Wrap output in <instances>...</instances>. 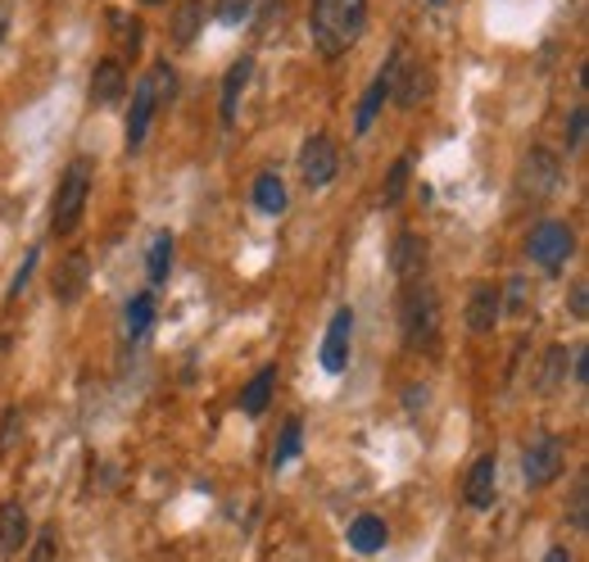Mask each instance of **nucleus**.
<instances>
[{
    "label": "nucleus",
    "instance_id": "1",
    "mask_svg": "<svg viewBox=\"0 0 589 562\" xmlns=\"http://www.w3.org/2000/svg\"><path fill=\"white\" fill-rule=\"evenodd\" d=\"M363 28H368V0H313L309 6V37L327 60L345 55L363 37Z\"/></svg>",
    "mask_w": 589,
    "mask_h": 562
},
{
    "label": "nucleus",
    "instance_id": "2",
    "mask_svg": "<svg viewBox=\"0 0 589 562\" xmlns=\"http://www.w3.org/2000/svg\"><path fill=\"white\" fill-rule=\"evenodd\" d=\"M404 341L413 350H435L440 345V295L426 277L404 287Z\"/></svg>",
    "mask_w": 589,
    "mask_h": 562
},
{
    "label": "nucleus",
    "instance_id": "3",
    "mask_svg": "<svg viewBox=\"0 0 589 562\" xmlns=\"http://www.w3.org/2000/svg\"><path fill=\"white\" fill-rule=\"evenodd\" d=\"M91 200V159H73L55 186V205H51V231L55 237H69V231L82 222Z\"/></svg>",
    "mask_w": 589,
    "mask_h": 562
},
{
    "label": "nucleus",
    "instance_id": "4",
    "mask_svg": "<svg viewBox=\"0 0 589 562\" xmlns=\"http://www.w3.org/2000/svg\"><path fill=\"white\" fill-rule=\"evenodd\" d=\"M526 254H530V263H539L545 272L567 268V259L576 254V231H571V222L545 218V222H539L530 237H526Z\"/></svg>",
    "mask_w": 589,
    "mask_h": 562
},
{
    "label": "nucleus",
    "instance_id": "5",
    "mask_svg": "<svg viewBox=\"0 0 589 562\" xmlns=\"http://www.w3.org/2000/svg\"><path fill=\"white\" fill-rule=\"evenodd\" d=\"M400 73H404V51H390V60L376 69V77L368 82L363 101H359V114H354V136H368V132L376 127V118H381L385 101L395 96V82H400Z\"/></svg>",
    "mask_w": 589,
    "mask_h": 562
},
{
    "label": "nucleus",
    "instance_id": "6",
    "mask_svg": "<svg viewBox=\"0 0 589 562\" xmlns=\"http://www.w3.org/2000/svg\"><path fill=\"white\" fill-rule=\"evenodd\" d=\"M562 467H567V445H562V436H535L530 445H526V458H521V472H526V481L535 486V490H545V486H554L558 477H562Z\"/></svg>",
    "mask_w": 589,
    "mask_h": 562
},
{
    "label": "nucleus",
    "instance_id": "7",
    "mask_svg": "<svg viewBox=\"0 0 589 562\" xmlns=\"http://www.w3.org/2000/svg\"><path fill=\"white\" fill-rule=\"evenodd\" d=\"M350 350H354V309H335L331 322H327V336H322V350H318V363L322 372L340 377V372L350 367Z\"/></svg>",
    "mask_w": 589,
    "mask_h": 562
},
{
    "label": "nucleus",
    "instance_id": "8",
    "mask_svg": "<svg viewBox=\"0 0 589 562\" xmlns=\"http://www.w3.org/2000/svg\"><path fill=\"white\" fill-rule=\"evenodd\" d=\"M335 173H340V150H335V140H331L327 132L309 136L304 146H300V177H304V186H309V191H322V186L335 181Z\"/></svg>",
    "mask_w": 589,
    "mask_h": 562
},
{
    "label": "nucleus",
    "instance_id": "9",
    "mask_svg": "<svg viewBox=\"0 0 589 562\" xmlns=\"http://www.w3.org/2000/svg\"><path fill=\"white\" fill-rule=\"evenodd\" d=\"M504 318V295L495 281H476V287L467 291V309H463V322H467V332L472 336H489L499 326Z\"/></svg>",
    "mask_w": 589,
    "mask_h": 562
},
{
    "label": "nucleus",
    "instance_id": "10",
    "mask_svg": "<svg viewBox=\"0 0 589 562\" xmlns=\"http://www.w3.org/2000/svg\"><path fill=\"white\" fill-rule=\"evenodd\" d=\"M463 499H467V508H476V512L495 508V499H499V458H495V454H480V458L467 467Z\"/></svg>",
    "mask_w": 589,
    "mask_h": 562
},
{
    "label": "nucleus",
    "instance_id": "11",
    "mask_svg": "<svg viewBox=\"0 0 589 562\" xmlns=\"http://www.w3.org/2000/svg\"><path fill=\"white\" fill-rule=\"evenodd\" d=\"M159 110H164V105H159V96H155L151 77H141V82L132 86V110H127V150H141V146H145V136H151V123H155Z\"/></svg>",
    "mask_w": 589,
    "mask_h": 562
},
{
    "label": "nucleus",
    "instance_id": "12",
    "mask_svg": "<svg viewBox=\"0 0 589 562\" xmlns=\"http://www.w3.org/2000/svg\"><path fill=\"white\" fill-rule=\"evenodd\" d=\"M558 173H562V164H558V155L554 150H545V146H535L526 159H521V191L530 196V200H545L549 191H554V181H558Z\"/></svg>",
    "mask_w": 589,
    "mask_h": 562
},
{
    "label": "nucleus",
    "instance_id": "13",
    "mask_svg": "<svg viewBox=\"0 0 589 562\" xmlns=\"http://www.w3.org/2000/svg\"><path fill=\"white\" fill-rule=\"evenodd\" d=\"M426 259H431V250H426V241L417 237V231H400V237H395V250H390V268H395L400 287H409V281H417V277H426Z\"/></svg>",
    "mask_w": 589,
    "mask_h": 562
},
{
    "label": "nucleus",
    "instance_id": "14",
    "mask_svg": "<svg viewBox=\"0 0 589 562\" xmlns=\"http://www.w3.org/2000/svg\"><path fill=\"white\" fill-rule=\"evenodd\" d=\"M86 281H91V259H86V250H73V254L55 268L51 291H55L60 304H78V300L86 295Z\"/></svg>",
    "mask_w": 589,
    "mask_h": 562
},
{
    "label": "nucleus",
    "instance_id": "15",
    "mask_svg": "<svg viewBox=\"0 0 589 562\" xmlns=\"http://www.w3.org/2000/svg\"><path fill=\"white\" fill-rule=\"evenodd\" d=\"M250 73H255V55H240V60L227 69L223 96H218V118H223V127H236V110H240L245 86H250Z\"/></svg>",
    "mask_w": 589,
    "mask_h": 562
},
{
    "label": "nucleus",
    "instance_id": "16",
    "mask_svg": "<svg viewBox=\"0 0 589 562\" xmlns=\"http://www.w3.org/2000/svg\"><path fill=\"white\" fill-rule=\"evenodd\" d=\"M32 540V522H28V508L23 503H0V558H14L23 553Z\"/></svg>",
    "mask_w": 589,
    "mask_h": 562
},
{
    "label": "nucleus",
    "instance_id": "17",
    "mask_svg": "<svg viewBox=\"0 0 589 562\" xmlns=\"http://www.w3.org/2000/svg\"><path fill=\"white\" fill-rule=\"evenodd\" d=\"M123 91H127V73L118 60H101L91 73V105H118L123 101Z\"/></svg>",
    "mask_w": 589,
    "mask_h": 562
},
{
    "label": "nucleus",
    "instance_id": "18",
    "mask_svg": "<svg viewBox=\"0 0 589 562\" xmlns=\"http://www.w3.org/2000/svg\"><path fill=\"white\" fill-rule=\"evenodd\" d=\"M272 391H277V363H264L240 391V413L245 417H264L268 404H272Z\"/></svg>",
    "mask_w": 589,
    "mask_h": 562
},
{
    "label": "nucleus",
    "instance_id": "19",
    "mask_svg": "<svg viewBox=\"0 0 589 562\" xmlns=\"http://www.w3.org/2000/svg\"><path fill=\"white\" fill-rule=\"evenodd\" d=\"M345 540H350V549L354 553H381L385 549V540H390V527L376 518V512H359V518L350 522V531H345Z\"/></svg>",
    "mask_w": 589,
    "mask_h": 562
},
{
    "label": "nucleus",
    "instance_id": "20",
    "mask_svg": "<svg viewBox=\"0 0 589 562\" xmlns=\"http://www.w3.org/2000/svg\"><path fill=\"white\" fill-rule=\"evenodd\" d=\"M567 372H571V345H549L545 350V363H539V377H535L539 386L535 391L545 395V399L558 395L567 386Z\"/></svg>",
    "mask_w": 589,
    "mask_h": 562
},
{
    "label": "nucleus",
    "instance_id": "21",
    "mask_svg": "<svg viewBox=\"0 0 589 562\" xmlns=\"http://www.w3.org/2000/svg\"><path fill=\"white\" fill-rule=\"evenodd\" d=\"M300 449H304V422L290 417L286 427H281V436H277V445H272V472L290 467L294 458H300Z\"/></svg>",
    "mask_w": 589,
    "mask_h": 562
},
{
    "label": "nucleus",
    "instance_id": "22",
    "mask_svg": "<svg viewBox=\"0 0 589 562\" xmlns=\"http://www.w3.org/2000/svg\"><path fill=\"white\" fill-rule=\"evenodd\" d=\"M250 196H255V209H259V214H272V218L286 214V181H281L277 173H259Z\"/></svg>",
    "mask_w": 589,
    "mask_h": 562
},
{
    "label": "nucleus",
    "instance_id": "23",
    "mask_svg": "<svg viewBox=\"0 0 589 562\" xmlns=\"http://www.w3.org/2000/svg\"><path fill=\"white\" fill-rule=\"evenodd\" d=\"M151 322H155V295L141 291V295H132L127 309H123V332H127V341H141Z\"/></svg>",
    "mask_w": 589,
    "mask_h": 562
},
{
    "label": "nucleus",
    "instance_id": "24",
    "mask_svg": "<svg viewBox=\"0 0 589 562\" xmlns=\"http://www.w3.org/2000/svg\"><path fill=\"white\" fill-rule=\"evenodd\" d=\"M431 96V73H422V69H409V73H400V82H395V101L400 110H417L422 101Z\"/></svg>",
    "mask_w": 589,
    "mask_h": 562
},
{
    "label": "nucleus",
    "instance_id": "25",
    "mask_svg": "<svg viewBox=\"0 0 589 562\" xmlns=\"http://www.w3.org/2000/svg\"><path fill=\"white\" fill-rule=\"evenodd\" d=\"M168 268H173V231H155L151 254H145V277H151V287H164Z\"/></svg>",
    "mask_w": 589,
    "mask_h": 562
},
{
    "label": "nucleus",
    "instance_id": "26",
    "mask_svg": "<svg viewBox=\"0 0 589 562\" xmlns=\"http://www.w3.org/2000/svg\"><path fill=\"white\" fill-rule=\"evenodd\" d=\"M409 177H413V155H400L395 164H390L385 181H381V205H385V209H395V205L404 200V191H409Z\"/></svg>",
    "mask_w": 589,
    "mask_h": 562
},
{
    "label": "nucleus",
    "instance_id": "27",
    "mask_svg": "<svg viewBox=\"0 0 589 562\" xmlns=\"http://www.w3.org/2000/svg\"><path fill=\"white\" fill-rule=\"evenodd\" d=\"M205 14H209L205 0H186V6L177 10V19H173V41L190 45L195 37H200V28H205Z\"/></svg>",
    "mask_w": 589,
    "mask_h": 562
},
{
    "label": "nucleus",
    "instance_id": "28",
    "mask_svg": "<svg viewBox=\"0 0 589 562\" xmlns=\"http://www.w3.org/2000/svg\"><path fill=\"white\" fill-rule=\"evenodd\" d=\"M145 77H151V86H155L159 105H168V101L177 96V73H173V64H168V60H155V64H151V73H145Z\"/></svg>",
    "mask_w": 589,
    "mask_h": 562
},
{
    "label": "nucleus",
    "instance_id": "29",
    "mask_svg": "<svg viewBox=\"0 0 589 562\" xmlns=\"http://www.w3.org/2000/svg\"><path fill=\"white\" fill-rule=\"evenodd\" d=\"M250 19H255L259 32L281 28V0H250Z\"/></svg>",
    "mask_w": 589,
    "mask_h": 562
},
{
    "label": "nucleus",
    "instance_id": "30",
    "mask_svg": "<svg viewBox=\"0 0 589 562\" xmlns=\"http://www.w3.org/2000/svg\"><path fill=\"white\" fill-rule=\"evenodd\" d=\"M214 19H218L223 28H240V23H250V0H218Z\"/></svg>",
    "mask_w": 589,
    "mask_h": 562
},
{
    "label": "nucleus",
    "instance_id": "31",
    "mask_svg": "<svg viewBox=\"0 0 589 562\" xmlns=\"http://www.w3.org/2000/svg\"><path fill=\"white\" fill-rule=\"evenodd\" d=\"M19 431H23V413L6 408V417H0V454H10L19 445Z\"/></svg>",
    "mask_w": 589,
    "mask_h": 562
},
{
    "label": "nucleus",
    "instance_id": "32",
    "mask_svg": "<svg viewBox=\"0 0 589 562\" xmlns=\"http://www.w3.org/2000/svg\"><path fill=\"white\" fill-rule=\"evenodd\" d=\"M499 295H504V309H508V313H526V309H530L526 277H513V281H508V291H499Z\"/></svg>",
    "mask_w": 589,
    "mask_h": 562
},
{
    "label": "nucleus",
    "instance_id": "33",
    "mask_svg": "<svg viewBox=\"0 0 589 562\" xmlns=\"http://www.w3.org/2000/svg\"><path fill=\"white\" fill-rule=\"evenodd\" d=\"M571 531H589V490H585V481L571 490Z\"/></svg>",
    "mask_w": 589,
    "mask_h": 562
},
{
    "label": "nucleus",
    "instance_id": "34",
    "mask_svg": "<svg viewBox=\"0 0 589 562\" xmlns=\"http://www.w3.org/2000/svg\"><path fill=\"white\" fill-rule=\"evenodd\" d=\"M37 259H41V250H28V254H23V263H19L14 281H10V300H14L19 291H28V281H32V272H37Z\"/></svg>",
    "mask_w": 589,
    "mask_h": 562
},
{
    "label": "nucleus",
    "instance_id": "35",
    "mask_svg": "<svg viewBox=\"0 0 589 562\" xmlns=\"http://www.w3.org/2000/svg\"><path fill=\"white\" fill-rule=\"evenodd\" d=\"M580 140H585V105H576V110L567 114V155L580 150Z\"/></svg>",
    "mask_w": 589,
    "mask_h": 562
},
{
    "label": "nucleus",
    "instance_id": "36",
    "mask_svg": "<svg viewBox=\"0 0 589 562\" xmlns=\"http://www.w3.org/2000/svg\"><path fill=\"white\" fill-rule=\"evenodd\" d=\"M571 318H576V322L589 318V281H585V277L571 281Z\"/></svg>",
    "mask_w": 589,
    "mask_h": 562
},
{
    "label": "nucleus",
    "instance_id": "37",
    "mask_svg": "<svg viewBox=\"0 0 589 562\" xmlns=\"http://www.w3.org/2000/svg\"><path fill=\"white\" fill-rule=\"evenodd\" d=\"M571 382L576 386H589V345L585 341L571 350Z\"/></svg>",
    "mask_w": 589,
    "mask_h": 562
},
{
    "label": "nucleus",
    "instance_id": "38",
    "mask_svg": "<svg viewBox=\"0 0 589 562\" xmlns=\"http://www.w3.org/2000/svg\"><path fill=\"white\" fill-rule=\"evenodd\" d=\"M51 549H55V535H41V544H37L32 562H51Z\"/></svg>",
    "mask_w": 589,
    "mask_h": 562
},
{
    "label": "nucleus",
    "instance_id": "39",
    "mask_svg": "<svg viewBox=\"0 0 589 562\" xmlns=\"http://www.w3.org/2000/svg\"><path fill=\"white\" fill-rule=\"evenodd\" d=\"M545 562H576V558H571V549H562V544H554V549L545 553Z\"/></svg>",
    "mask_w": 589,
    "mask_h": 562
},
{
    "label": "nucleus",
    "instance_id": "40",
    "mask_svg": "<svg viewBox=\"0 0 589 562\" xmlns=\"http://www.w3.org/2000/svg\"><path fill=\"white\" fill-rule=\"evenodd\" d=\"M141 6H168V0H141Z\"/></svg>",
    "mask_w": 589,
    "mask_h": 562
},
{
    "label": "nucleus",
    "instance_id": "41",
    "mask_svg": "<svg viewBox=\"0 0 589 562\" xmlns=\"http://www.w3.org/2000/svg\"><path fill=\"white\" fill-rule=\"evenodd\" d=\"M0 41H6V19H0Z\"/></svg>",
    "mask_w": 589,
    "mask_h": 562
},
{
    "label": "nucleus",
    "instance_id": "42",
    "mask_svg": "<svg viewBox=\"0 0 589 562\" xmlns=\"http://www.w3.org/2000/svg\"><path fill=\"white\" fill-rule=\"evenodd\" d=\"M426 6H445V0H426Z\"/></svg>",
    "mask_w": 589,
    "mask_h": 562
}]
</instances>
